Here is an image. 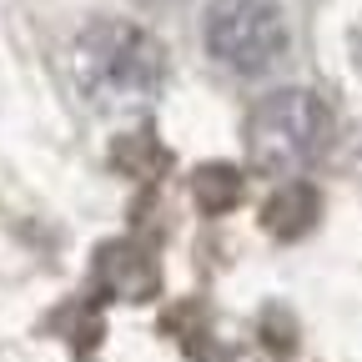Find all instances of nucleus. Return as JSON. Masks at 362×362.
<instances>
[{
    "label": "nucleus",
    "instance_id": "f257e3e1",
    "mask_svg": "<svg viewBox=\"0 0 362 362\" xmlns=\"http://www.w3.org/2000/svg\"><path fill=\"white\" fill-rule=\"evenodd\" d=\"M166 76V51L156 35L131 21H96L76 40V81L96 106L131 111L146 106Z\"/></svg>",
    "mask_w": 362,
    "mask_h": 362
},
{
    "label": "nucleus",
    "instance_id": "f03ea898",
    "mask_svg": "<svg viewBox=\"0 0 362 362\" xmlns=\"http://www.w3.org/2000/svg\"><path fill=\"white\" fill-rule=\"evenodd\" d=\"M327 106L312 96V90H277L267 96L252 121H247V151L262 171H287V166H302L322 151L327 141Z\"/></svg>",
    "mask_w": 362,
    "mask_h": 362
},
{
    "label": "nucleus",
    "instance_id": "39448f33",
    "mask_svg": "<svg viewBox=\"0 0 362 362\" xmlns=\"http://www.w3.org/2000/svg\"><path fill=\"white\" fill-rule=\"evenodd\" d=\"M197 202H202L206 211L232 206V202H237V171H232V166H206V171H197Z\"/></svg>",
    "mask_w": 362,
    "mask_h": 362
},
{
    "label": "nucleus",
    "instance_id": "7ed1b4c3",
    "mask_svg": "<svg viewBox=\"0 0 362 362\" xmlns=\"http://www.w3.org/2000/svg\"><path fill=\"white\" fill-rule=\"evenodd\" d=\"M206 51L221 66H232L242 76H257L287 51V21L272 0H211Z\"/></svg>",
    "mask_w": 362,
    "mask_h": 362
},
{
    "label": "nucleus",
    "instance_id": "20e7f679",
    "mask_svg": "<svg viewBox=\"0 0 362 362\" xmlns=\"http://www.w3.org/2000/svg\"><path fill=\"white\" fill-rule=\"evenodd\" d=\"M312 216H317V202H312L307 187H287V192H277L267 202V226H272V232H282V237H297Z\"/></svg>",
    "mask_w": 362,
    "mask_h": 362
}]
</instances>
